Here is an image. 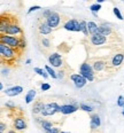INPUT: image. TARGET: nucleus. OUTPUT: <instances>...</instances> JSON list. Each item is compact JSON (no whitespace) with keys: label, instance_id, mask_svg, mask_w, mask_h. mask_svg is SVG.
<instances>
[{"label":"nucleus","instance_id":"obj_1","mask_svg":"<svg viewBox=\"0 0 124 133\" xmlns=\"http://www.w3.org/2000/svg\"><path fill=\"white\" fill-rule=\"evenodd\" d=\"M82 44L84 45L87 54L92 55V56H93V54H95L100 49L108 48L109 51H114L116 48L123 47V40L118 32L113 36H108V37L95 33L93 36L85 37L82 40Z\"/></svg>","mask_w":124,"mask_h":133},{"label":"nucleus","instance_id":"obj_2","mask_svg":"<svg viewBox=\"0 0 124 133\" xmlns=\"http://www.w3.org/2000/svg\"><path fill=\"white\" fill-rule=\"evenodd\" d=\"M86 62L91 65L95 75V80H102L106 79L107 77L112 76L108 71V66H107V60L106 56H89L86 59Z\"/></svg>","mask_w":124,"mask_h":133},{"label":"nucleus","instance_id":"obj_3","mask_svg":"<svg viewBox=\"0 0 124 133\" xmlns=\"http://www.w3.org/2000/svg\"><path fill=\"white\" fill-rule=\"evenodd\" d=\"M107 66L110 75L115 74L117 70H120L124 62V47H120L114 51H110L109 54L106 56Z\"/></svg>","mask_w":124,"mask_h":133},{"label":"nucleus","instance_id":"obj_4","mask_svg":"<svg viewBox=\"0 0 124 133\" xmlns=\"http://www.w3.org/2000/svg\"><path fill=\"white\" fill-rule=\"evenodd\" d=\"M20 57L21 55L17 53L16 49L10 48L9 46L5 45V44H0V59H1V63L4 65L15 66Z\"/></svg>","mask_w":124,"mask_h":133},{"label":"nucleus","instance_id":"obj_5","mask_svg":"<svg viewBox=\"0 0 124 133\" xmlns=\"http://www.w3.org/2000/svg\"><path fill=\"white\" fill-rule=\"evenodd\" d=\"M36 41H37L38 48L43 54L48 55V56L52 54L54 46L51 37H48V36H36Z\"/></svg>","mask_w":124,"mask_h":133},{"label":"nucleus","instance_id":"obj_6","mask_svg":"<svg viewBox=\"0 0 124 133\" xmlns=\"http://www.w3.org/2000/svg\"><path fill=\"white\" fill-rule=\"evenodd\" d=\"M69 20V17H66V16L61 15V14L56 13V12H52V14L46 18L48 25L52 28L53 30H57L60 26H63L64 23Z\"/></svg>","mask_w":124,"mask_h":133},{"label":"nucleus","instance_id":"obj_7","mask_svg":"<svg viewBox=\"0 0 124 133\" xmlns=\"http://www.w3.org/2000/svg\"><path fill=\"white\" fill-rule=\"evenodd\" d=\"M18 22L17 16L14 15V14L6 12V13H1V16H0V33L4 35L5 31L7 30V28L13 23H16Z\"/></svg>","mask_w":124,"mask_h":133},{"label":"nucleus","instance_id":"obj_8","mask_svg":"<svg viewBox=\"0 0 124 133\" xmlns=\"http://www.w3.org/2000/svg\"><path fill=\"white\" fill-rule=\"evenodd\" d=\"M36 36H49L53 32V29L48 25L46 18L44 17H39L36 22Z\"/></svg>","mask_w":124,"mask_h":133},{"label":"nucleus","instance_id":"obj_9","mask_svg":"<svg viewBox=\"0 0 124 133\" xmlns=\"http://www.w3.org/2000/svg\"><path fill=\"white\" fill-rule=\"evenodd\" d=\"M79 75H82L86 80L89 82H94L95 80V75L93 69L91 68V65L85 61L81 64V68H79Z\"/></svg>","mask_w":124,"mask_h":133},{"label":"nucleus","instance_id":"obj_10","mask_svg":"<svg viewBox=\"0 0 124 133\" xmlns=\"http://www.w3.org/2000/svg\"><path fill=\"white\" fill-rule=\"evenodd\" d=\"M20 38H21V37H15V36L1 35V36H0V44H5V45L9 46L10 48L17 49L18 44H20Z\"/></svg>","mask_w":124,"mask_h":133},{"label":"nucleus","instance_id":"obj_11","mask_svg":"<svg viewBox=\"0 0 124 133\" xmlns=\"http://www.w3.org/2000/svg\"><path fill=\"white\" fill-rule=\"evenodd\" d=\"M28 127V123H27V118L25 116H23V114L18 116H15L13 118V130L17 132H22L24 131Z\"/></svg>","mask_w":124,"mask_h":133},{"label":"nucleus","instance_id":"obj_12","mask_svg":"<svg viewBox=\"0 0 124 133\" xmlns=\"http://www.w3.org/2000/svg\"><path fill=\"white\" fill-rule=\"evenodd\" d=\"M48 62L52 64V66L54 68H62L66 64V60L63 57V55L59 54V53H52L48 56Z\"/></svg>","mask_w":124,"mask_h":133},{"label":"nucleus","instance_id":"obj_13","mask_svg":"<svg viewBox=\"0 0 124 133\" xmlns=\"http://www.w3.org/2000/svg\"><path fill=\"white\" fill-rule=\"evenodd\" d=\"M59 108H60V104L57 102H49V103L45 104V107H44L40 115L44 116V117H46V116H53L56 112H59Z\"/></svg>","mask_w":124,"mask_h":133},{"label":"nucleus","instance_id":"obj_14","mask_svg":"<svg viewBox=\"0 0 124 133\" xmlns=\"http://www.w3.org/2000/svg\"><path fill=\"white\" fill-rule=\"evenodd\" d=\"M4 35L15 36V37H22V36H24V32H23V30H22L20 23H18V22H16V23L10 24V25L7 28V30L5 31Z\"/></svg>","mask_w":124,"mask_h":133},{"label":"nucleus","instance_id":"obj_15","mask_svg":"<svg viewBox=\"0 0 124 133\" xmlns=\"http://www.w3.org/2000/svg\"><path fill=\"white\" fill-rule=\"evenodd\" d=\"M73 69L69 66L67 63L62 66V68L59 69L57 71V78L59 79H62V80H67V79H70V76L73 75Z\"/></svg>","mask_w":124,"mask_h":133},{"label":"nucleus","instance_id":"obj_16","mask_svg":"<svg viewBox=\"0 0 124 133\" xmlns=\"http://www.w3.org/2000/svg\"><path fill=\"white\" fill-rule=\"evenodd\" d=\"M66 30H68V31H75V32H79L81 31V23H79V21L75 20V18H69V20L64 23V25H63Z\"/></svg>","mask_w":124,"mask_h":133},{"label":"nucleus","instance_id":"obj_17","mask_svg":"<svg viewBox=\"0 0 124 133\" xmlns=\"http://www.w3.org/2000/svg\"><path fill=\"white\" fill-rule=\"evenodd\" d=\"M98 33L99 35H102V36L108 37V36H113V35H115V33H117V31L114 29V28L110 26L109 24L103 23V24H101V25H99Z\"/></svg>","mask_w":124,"mask_h":133},{"label":"nucleus","instance_id":"obj_18","mask_svg":"<svg viewBox=\"0 0 124 133\" xmlns=\"http://www.w3.org/2000/svg\"><path fill=\"white\" fill-rule=\"evenodd\" d=\"M70 80H73V83L75 84V86L77 88H82L87 84V80L79 74H73L70 76Z\"/></svg>","mask_w":124,"mask_h":133},{"label":"nucleus","instance_id":"obj_19","mask_svg":"<svg viewBox=\"0 0 124 133\" xmlns=\"http://www.w3.org/2000/svg\"><path fill=\"white\" fill-rule=\"evenodd\" d=\"M78 108L79 106L78 104H70V103H68V104H63V106H60L59 108V112H61L63 114V115H69V114H73V112H75L78 110Z\"/></svg>","mask_w":124,"mask_h":133},{"label":"nucleus","instance_id":"obj_20","mask_svg":"<svg viewBox=\"0 0 124 133\" xmlns=\"http://www.w3.org/2000/svg\"><path fill=\"white\" fill-rule=\"evenodd\" d=\"M90 119H91V123H90L91 132L98 131L99 127H100V125H101V121H100V117H99V115H98V114H91Z\"/></svg>","mask_w":124,"mask_h":133},{"label":"nucleus","instance_id":"obj_21","mask_svg":"<svg viewBox=\"0 0 124 133\" xmlns=\"http://www.w3.org/2000/svg\"><path fill=\"white\" fill-rule=\"evenodd\" d=\"M23 92V87L22 86H13L9 88H6L4 91V93L8 96H16V95H20V94Z\"/></svg>","mask_w":124,"mask_h":133},{"label":"nucleus","instance_id":"obj_22","mask_svg":"<svg viewBox=\"0 0 124 133\" xmlns=\"http://www.w3.org/2000/svg\"><path fill=\"white\" fill-rule=\"evenodd\" d=\"M44 107H45V103L43 102V100L38 99L37 101L34 103V106H32V114H34V115L41 114V111H43V109H44Z\"/></svg>","mask_w":124,"mask_h":133},{"label":"nucleus","instance_id":"obj_23","mask_svg":"<svg viewBox=\"0 0 124 133\" xmlns=\"http://www.w3.org/2000/svg\"><path fill=\"white\" fill-rule=\"evenodd\" d=\"M87 29H89V35L90 36H93L95 33H98V29H99V25H96L95 22H87Z\"/></svg>","mask_w":124,"mask_h":133},{"label":"nucleus","instance_id":"obj_24","mask_svg":"<svg viewBox=\"0 0 124 133\" xmlns=\"http://www.w3.org/2000/svg\"><path fill=\"white\" fill-rule=\"evenodd\" d=\"M25 47H27V41H25V38H24V36H22L20 38V44H18V47H17V53L22 55L23 54V52L25 51Z\"/></svg>","mask_w":124,"mask_h":133},{"label":"nucleus","instance_id":"obj_25","mask_svg":"<svg viewBox=\"0 0 124 133\" xmlns=\"http://www.w3.org/2000/svg\"><path fill=\"white\" fill-rule=\"evenodd\" d=\"M55 123L52 121H47V119H44L43 122L40 123V127L44 130V131H48L49 129H52V127H54Z\"/></svg>","mask_w":124,"mask_h":133},{"label":"nucleus","instance_id":"obj_26","mask_svg":"<svg viewBox=\"0 0 124 133\" xmlns=\"http://www.w3.org/2000/svg\"><path fill=\"white\" fill-rule=\"evenodd\" d=\"M36 94H37V92H36V90H30L29 92L27 93V95H25V102H27L28 104L31 103V102L34 101V99H35Z\"/></svg>","mask_w":124,"mask_h":133},{"label":"nucleus","instance_id":"obj_27","mask_svg":"<svg viewBox=\"0 0 124 133\" xmlns=\"http://www.w3.org/2000/svg\"><path fill=\"white\" fill-rule=\"evenodd\" d=\"M79 23H81V31L84 33L85 37H89L90 35H89V29H87V22L84 20H81Z\"/></svg>","mask_w":124,"mask_h":133},{"label":"nucleus","instance_id":"obj_28","mask_svg":"<svg viewBox=\"0 0 124 133\" xmlns=\"http://www.w3.org/2000/svg\"><path fill=\"white\" fill-rule=\"evenodd\" d=\"M34 71L36 74L39 75V76H43L45 79L48 78V75H47V71H46V70H43V69H40V68H35Z\"/></svg>","mask_w":124,"mask_h":133},{"label":"nucleus","instance_id":"obj_29","mask_svg":"<svg viewBox=\"0 0 124 133\" xmlns=\"http://www.w3.org/2000/svg\"><path fill=\"white\" fill-rule=\"evenodd\" d=\"M45 70L47 71V74H49V76H51L52 78H57V74L55 72L49 65H45Z\"/></svg>","mask_w":124,"mask_h":133},{"label":"nucleus","instance_id":"obj_30","mask_svg":"<svg viewBox=\"0 0 124 133\" xmlns=\"http://www.w3.org/2000/svg\"><path fill=\"white\" fill-rule=\"evenodd\" d=\"M90 9H91V12H92L93 14H96V12H99V10L101 9V5L100 4H93V5H91L90 6Z\"/></svg>","mask_w":124,"mask_h":133},{"label":"nucleus","instance_id":"obj_31","mask_svg":"<svg viewBox=\"0 0 124 133\" xmlns=\"http://www.w3.org/2000/svg\"><path fill=\"white\" fill-rule=\"evenodd\" d=\"M79 108H81L82 110H84V111H86V112H91L93 110L92 107L87 106V104H85V103H81V104H79Z\"/></svg>","mask_w":124,"mask_h":133},{"label":"nucleus","instance_id":"obj_32","mask_svg":"<svg viewBox=\"0 0 124 133\" xmlns=\"http://www.w3.org/2000/svg\"><path fill=\"white\" fill-rule=\"evenodd\" d=\"M45 133H61V131H60V129L57 126H54L52 129H49L48 131H45Z\"/></svg>","mask_w":124,"mask_h":133},{"label":"nucleus","instance_id":"obj_33","mask_svg":"<svg viewBox=\"0 0 124 133\" xmlns=\"http://www.w3.org/2000/svg\"><path fill=\"white\" fill-rule=\"evenodd\" d=\"M114 14L117 16V18H118V20H123V16H122V14H121L120 9H118L117 7H115V8H114Z\"/></svg>","mask_w":124,"mask_h":133},{"label":"nucleus","instance_id":"obj_34","mask_svg":"<svg viewBox=\"0 0 124 133\" xmlns=\"http://www.w3.org/2000/svg\"><path fill=\"white\" fill-rule=\"evenodd\" d=\"M117 106L118 107H124V98H123V96L122 95H121V96H118V99H117Z\"/></svg>","mask_w":124,"mask_h":133},{"label":"nucleus","instance_id":"obj_35","mask_svg":"<svg viewBox=\"0 0 124 133\" xmlns=\"http://www.w3.org/2000/svg\"><path fill=\"white\" fill-rule=\"evenodd\" d=\"M41 91H43V92H45V91H48L49 88H51V85L49 84H47V83H44V84H41Z\"/></svg>","mask_w":124,"mask_h":133},{"label":"nucleus","instance_id":"obj_36","mask_svg":"<svg viewBox=\"0 0 124 133\" xmlns=\"http://www.w3.org/2000/svg\"><path fill=\"white\" fill-rule=\"evenodd\" d=\"M52 14V9H46V10H44V13H43V17L44 18H47L49 15Z\"/></svg>","mask_w":124,"mask_h":133},{"label":"nucleus","instance_id":"obj_37","mask_svg":"<svg viewBox=\"0 0 124 133\" xmlns=\"http://www.w3.org/2000/svg\"><path fill=\"white\" fill-rule=\"evenodd\" d=\"M37 9H40V6H32V7H30L29 10H28V14L35 12V10H37Z\"/></svg>","mask_w":124,"mask_h":133},{"label":"nucleus","instance_id":"obj_38","mask_svg":"<svg viewBox=\"0 0 124 133\" xmlns=\"http://www.w3.org/2000/svg\"><path fill=\"white\" fill-rule=\"evenodd\" d=\"M6 129H7V125L4 123V122H1V124H0V131H1V132H4Z\"/></svg>","mask_w":124,"mask_h":133},{"label":"nucleus","instance_id":"obj_39","mask_svg":"<svg viewBox=\"0 0 124 133\" xmlns=\"http://www.w3.org/2000/svg\"><path fill=\"white\" fill-rule=\"evenodd\" d=\"M7 133H20V132H17V131H15V130H9Z\"/></svg>","mask_w":124,"mask_h":133},{"label":"nucleus","instance_id":"obj_40","mask_svg":"<svg viewBox=\"0 0 124 133\" xmlns=\"http://www.w3.org/2000/svg\"><path fill=\"white\" fill-rule=\"evenodd\" d=\"M7 72H8V69H6V70L2 69V75H7Z\"/></svg>","mask_w":124,"mask_h":133},{"label":"nucleus","instance_id":"obj_41","mask_svg":"<svg viewBox=\"0 0 124 133\" xmlns=\"http://www.w3.org/2000/svg\"><path fill=\"white\" fill-rule=\"evenodd\" d=\"M25 63H27V64H30V63H31V60H30V59H28V60L25 61Z\"/></svg>","mask_w":124,"mask_h":133},{"label":"nucleus","instance_id":"obj_42","mask_svg":"<svg viewBox=\"0 0 124 133\" xmlns=\"http://www.w3.org/2000/svg\"><path fill=\"white\" fill-rule=\"evenodd\" d=\"M123 109H124V107H123ZM122 115L124 116V110H123V111H122Z\"/></svg>","mask_w":124,"mask_h":133},{"label":"nucleus","instance_id":"obj_43","mask_svg":"<svg viewBox=\"0 0 124 133\" xmlns=\"http://www.w3.org/2000/svg\"><path fill=\"white\" fill-rule=\"evenodd\" d=\"M61 133H70V132H63V131H61Z\"/></svg>","mask_w":124,"mask_h":133},{"label":"nucleus","instance_id":"obj_44","mask_svg":"<svg viewBox=\"0 0 124 133\" xmlns=\"http://www.w3.org/2000/svg\"><path fill=\"white\" fill-rule=\"evenodd\" d=\"M91 133H98V131H94V132H91Z\"/></svg>","mask_w":124,"mask_h":133},{"label":"nucleus","instance_id":"obj_45","mask_svg":"<svg viewBox=\"0 0 124 133\" xmlns=\"http://www.w3.org/2000/svg\"><path fill=\"white\" fill-rule=\"evenodd\" d=\"M0 133H4V132H0Z\"/></svg>","mask_w":124,"mask_h":133}]
</instances>
